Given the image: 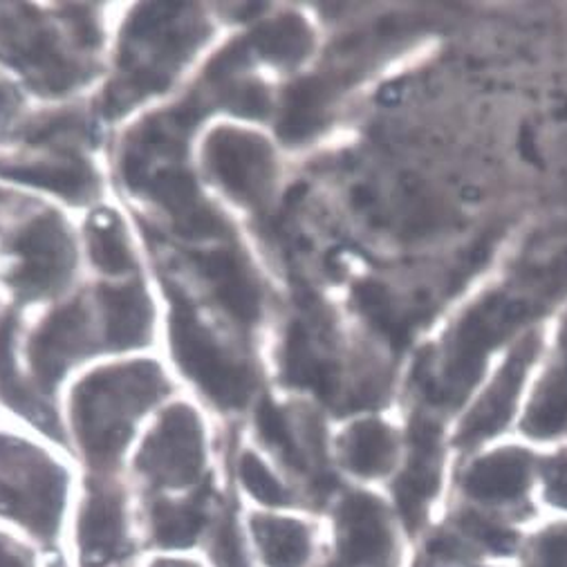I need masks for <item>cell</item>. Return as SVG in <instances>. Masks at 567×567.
<instances>
[{
    "label": "cell",
    "instance_id": "obj_28",
    "mask_svg": "<svg viewBox=\"0 0 567 567\" xmlns=\"http://www.w3.org/2000/svg\"><path fill=\"white\" fill-rule=\"evenodd\" d=\"M240 481L247 487V492L265 503V505H286L290 501L286 487H282L271 471L254 455V453H245L240 457Z\"/></svg>",
    "mask_w": 567,
    "mask_h": 567
},
{
    "label": "cell",
    "instance_id": "obj_17",
    "mask_svg": "<svg viewBox=\"0 0 567 567\" xmlns=\"http://www.w3.org/2000/svg\"><path fill=\"white\" fill-rule=\"evenodd\" d=\"M100 299L106 319V341L111 350L140 348L151 337L153 306L140 282L124 288H102Z\"/></svg>",
    "mask_w": 567,
    "mask_h": 567
},
{
    "label": "cell",
    "instance_id": "obj_21",
    "mask_svg": "<svg viewBox=\"0 0 567 567\" xmlns=\"http://www.w3.org/2000/svg\"><path fill=\"white\" fill-rule=\"evenodd\" d=\"M254 538L269 567H303L310 558V532L303 523L274 516H254Z\"/></svg>",
    "mask_w": 567,
    "mask_h": 567
},
{
    "label": "cell",
    "instance_id": "obj_37",
    "mask_svg": "<svg viewBox=\"0 0 567 567\" xmlns=\"http://www.w3.org/2000/svg\"><path fill=\"white\" fill-rule=\"evenodd\" d=\"M17 109V94L10 85L0 83V124L12 117V111Z\"/></svg>",
    "mask_w": 567,
    "mask_h": 567
},
{
    "label": "cell",
    "instance_id": "obj_25",
    "mask_svg": "<svg viewBox=\"0 0 567 567\" xmlns=\"http://www.w3.org/2000/svg\"><path fill=\"white\" fill-rule=\"evenodd\" d=\"M90 256L106 274H126L133 269V256L122 223L113 214H97L87 225Z\"/></svg>",
    "mask_w": 567,
    "mask_h": 567
},
{
    "label": "cell",
    "instance_id": "obj_1",
    "mask_svg": "<svg viewBox=\"0 0 567 567\" xmlns=\"http://www.w3.org/2000/svg\"><path fill=\"white\" fill-rule=\"evenodd\" d=\"M166 391L153 361L104 368L74 389L72 417L79 442L94 466H113L133 426Z\"/></svg>",
    "mask_w": 567,
    "mask_h": 567
},
{
    "label": "cell",
    "instance_id": "obj_12",
    "mask_svg": "<svg viewBox=\"0 0 567 567\" xmlns=\"http://www.w3.org/2000/svg\"><path fill=\"white\" fill-rule=\"evenodd\" d=\"M144 192L162 205L175 223V231L184 238H214L225 234V223L200 198L194 177L179 168H164L153 173Z\"/></svg>",
    "mask_w": 567,
    "mask_h": 567
},
{
    "label": "cell",
    "instance_id": "obj_4",
    "mask_svg": "<svg viewBox=\"0 0 567 567\" xmlns=\"http://www.w3.org/2000/svg\"><path fill=\"white\" fill-rule=\"evenodd\" d=\"M529 303L509 297L487 299L471 312L455 330L446 368L442 377V395L460 400L468 393L471 384L478 380L487 352L518 323L527 317Z\"/></svg>",
    "mask_w": 567,
    "mask_h": 567
},
{
    "label": "cell",
    "instance_id": "obj_30",
    "mask_svg": "<svg viewBox=\"0 0 567 567\" xmlns=\"http://www.w3.org/2000/svg\"><path fill=\"white\" fill-rule=\"evenodd\" d=\"M460 525L468 536H474L476 540H481L483 545H487L494 551L507 554L516 547V534L514 532H509L507 527H503L498 523H492V520H487L478 514H464L460 518Z\"/></svg>",
    "mask_w": 567,
    "mask_h": 567
},
{
    "label": "cell",
    "instance_id": "obj_22",
    "mask_svg": "<svg viewBox=\"0 0 567 567\" xmlns=\"http://www.w3.org/2000/svg\"><path fill=\"white\" fill-rule=\"evenodd\" d=\"M207 523L203 501L168 503L159 501L151 507V536L159 547L194 545Z\"/></svg>",
    "mask_w": 567,
    "mask_h": 567
},
{
    "label": "cell",
    "instance_id": "obj_5",
    "mask_svg": "<svg viewBox=\"0 0 567 567\" xmlns=\"http://www.w3.org/2000/svg\"><path fill=\"white\" fill-rule=\"evenodd\" d=\"M205 466V442L198 415L182 404L171 406L146 437L137 468L157 487L194 485Z\"/></svg>",
    "mask_w": 567,
    "mask_h": 567
},
{
    "label": "cell",
    "instance_id": "obj_23",
    "mask_svg": "<svg viewBox=\"0 0 567 567\" xmlns=\"http://www.w3.org/2000/svg\"><path fill=\"white\" fill-rule=\"evenodd\" d=\"M567 429V363L554 368L527 411L525 431L534 437H551Z\"/></svg>",
    "mask_w": 567,
    "mask_h": 567
},
{
    "label": "cell",
    "instance_id": "obj_29",
    "mask_svg": "<svg viewBox=\"0 0 567 567\" xmlns=\"http://www.w3.org/2000/svg\"><path fill=\"white\" fill-rule=\"evenodd\" d=\"M212 558L218 567H249L243 538L231 514L220 516L212 536Z\"/></svg>",
    "mask_w": 567,
    "mask_h": 567
},
{
    "label": "cell",
    "instance_id": "obj_26",
    "mask_svg": "<svg viewBox=\"0 0 567 567\" xmlns=\"http://www.w3.org/2000/svg\"><path fill=\"white\" fill-rule=\"evenodd\" d=\"M258 429H260L262 440L271 449L280 451V455L286 457L292 466H299V468L306 466V455H303V451H301V446L295 437V431H292L290 422L269 402H265L258 411Z\"/></svg>",
    "mask_w": 567,
    "mask_h": 567
},
{
    "label": "cell",
    "instance_id": "obj_9",
    "mask_svg": "<svg viewBox=\"0 0 567 567\" xmlns=\"http://www.w3.org/2000/svg\"><path fill=\"white\" fill-rule=\"evenodd\" d=\"M337 551L341 567H389L395 536L384 505L374 496L352 494L337 514Z\"/></svg>",
    "mask_w": 567,
    "mask_h": 567
},
{
    "label": "cell",
    "instance_id": "obj_14",
    "mask_svg": "<svg viewBox=\"0 0 567 567\" xmlns=\"http://www.w3.org/2000/svg\"><path fill=\"white\" fill-rule=\"evenodd\" d=\"M440 431L429 420H417L413 426V453L409 466L395 485L400 512L411 529H415L426 512V505L440 489Z\"/></svg>",
    "mask_w": 567,
    "mask_h": 567
},
{
    "label": "cell",
    "instance_id": "obj_3",
    "mask_svg": "<svg viewBox=\"0 0 567 567\" xmlns=\"http://www.w3.org/2000/svg\"><path fill=\"white\" fill-rule=\"evenodd\" d=\"M171 343L179 368L220 406L238 409L251 393V377L198 321L182 292L171 290Z\"/></svg>",
    "mask_w": 567,
    "mask_h": 567
},
{
    "label": "cell",
    "instance_id": "obj_34",
    "mask_svg": "<svg viewBox=\"0 0 567 567\" xmlns=\"http://www.w3.org/2000/svg\"><path fill=\"white\" fill-rule=\"evenodd\" d=\"M68 19H70V28L74 32V37L79 39L81 45H97L100 41V30L94 25V21L90 19V12L83 8H72L68 10Z\"/></svg>",
    "mask_w": 567,
    "mask_h": 567
},
{
    "label": "cell",
    "instance_id": "obj_11",
    "mask_svg": "<svg viewBox=\"0 0 567 567\" xmlns=\"http://www.w3.org/2000/svg\"><path fill=\"white\" fill-rule=\"evenodd\" d=\"M536 350H538L536 337L525 339V343L516 348V352L503 365L489 391L483 395V400L476 404V409L468 413V417L460 426V433L455 437L460 446H474L496 435L509 422L516 400L520 395L523 382L527 377V370L536 357Z\"/></svg>",
    "mask_w": 567,
    "mask_h": 567
},
{
    "label": "cell",
    "instance_id": "obj_2",
    "mask_svg": "<svg viewBox=\"0 0 567 567\" xmlns=\"http://www.w3.org/2000/svg\"><path fill=\"white\" fill-rule=\"evenodd\" d=\"M65 503V474L43 451L0 435V516L43 540L56 536Z\"/></svg>",
    "mask_w": 567,
    "mask_h": 567
},
{
    "label": "cell",
    "instance_id": "obj_6",
    "mask_svg": "<svg viewBox=\"0 0 567 567\" xmlns=\"http://www.w3.org/2000/svg\"><path fill=\"white\" fill-rule=\"evenodd\" d=\"M12 249L21 265L10 282L28 301L59 292L74 269V243L56 214H43L28 223L14 238Z\"/></svg>",
    "mask_w": 567,
    "mask_h": 567
},
{
    "label": "cell",
    "instance_id": "obj_8",
    "mask_svg": "<svg viewBox=\"0 0 567 567\" xmlns=\"http://www.w3.org/2000/svg\"><path fill=\"white\" fill-rule=\"evenodd\" d=\"M37 19L28 6H0V43L50 92L70 90L81 81V70L63 59L54 32Z\"/></svg>",
    "mask_w": 567,
    "mask_h": 567
},
{
    "label": "cell",
    "instance_id": "obj_32",
    "mask_svg": "<svg viewBox=\"0 0 567 567\" xmlns=\"http://www.w3.org/2000/svg\"><path fill=\"white\" fill-rule=\"evenodd\" d=\"M545 494L549 503L567 509V453L554 457L545 466Z\"/></svg>",
    "mask_w": 567,
    "mask_h": 567
},
{
    "label": "cell",
    "instance_id": "obj_31",
    "mask_svg": "<svg viewBox=\"0 0 567 567\" xmlns=\"http://www.w3.org/2000/svg\"><path fill=\"white\" fill-rule=\"evenodd\" d=\"M529 567H567V525L549 527L536 538Z\"/></svg>",
    "mask_w": 567,
    "mask_h": 567
},
{
    "label": "cell",
    "instance_id": "obj_10",
    "mask_svg": "<svg viewBox=\"0 0 567 567\" xmlns=\"http://www.w3.org/2000/svg\"><path fill=\"white\" fill-rule=\"evenodd\" d=\"M90 317L81 301L52 312L30 341V361L39 384L50 391L63 372L90 352Z\"/></svg>",
    "mask_w": 567,
    "mask_h": 567
},
{
    "label": "cell",
    "instance_id": "obj_19",
    "mask_svg": "<svg viewBox=\"0 0 567 567\" xmlns=\"http://www.w3.org/2000/svg\"><path fill=\"white\" fill-rule=\"evenodd\" d=\"M14 319L8 317L0 323V398L14 411L25 415L41 431L61 440L56 415L37 400V395L21 382L14 365Z\"/></svg>",
    "mask_w": 567,
    "mask_h": 567
},
{
    "label": "cell",
    "instance_id": "obj_24",
    "mask_svg": "<svg viewBox=\"0 0 567 567\" xmlns=\"http://www.w3.org/2000/svg\"><path fill=\"white\" fill-rule=\"evenodd\" d=\"M251 48L276 63H299L312 48V34L297 17H286L254 32Z\"/></svg>",
    "mask_w": 567,
    "mask_h": 567
},
{
    "label": "cell",
    "instance_id": "obj_35",
    "mask_svg": "<svg viewBox=\"0 0 567 567\" xmlns=\"http://www.w3.org/2000/svg\"><path fill=\"white\" fill-rule=\"evenodd\" d=\"M466 545L455 538V536H449V534H442V536H435L431 543H429V554L440 558V560H460L466 554Z\"/></svg>",
    "mask_w": 567,
    "mask_h": 567
},
{
    "label": "cell",
    "instance_id": "obj_38",
    "mask_svg": "<svg viewBox=\"0 0 567 567\" xmlns=\"http://www.w3.org/2000/svg\"><path fill=\"white\" fill-rule=\"evenodd\" d=\"M153 567H198V565L186 563V560H155Z\"/></svg>",
    "mask_w": 567,
    "mask_h": 567
},
{
    "label": "cell",
    "instance_id": "obj_33",
    "mask_svg": "<svg viewBox=\"0 0 567 567\" xmlns=\"http://www.w3.org/2000/svg\"><path fill=\"white\" fill-rule=\"evenodd\" d=\"M229 109L247 117H258L267 111V94L258 85H243L229 97Z\"/></svg>",
    "mask_w": 567,
    "mask_h": 567
},
{
    "label": "cell",
    "instance_id": "obj_7",
    "mask_svg": "<svg viewBox=\"0 0 567 567\" xmlns=\"http://www.w3.org/2000/svg\"><path fill=\"white\" fill-rule=\"evenodd\" d=\"M205 162L220 186L240 203L262 200L271 184V148L258 135L220 128L205 144Z\"/></svg>",
    "mask_w": 567,
    "mask_h": 567
},
{
    "label": "cell",
    "instance_id": "obj_13",
    "mask_svg": "<svg viewBox=\"0 0 567 567\" xmlns=\"http://www.w3.org/2000/svg\"><path fill=\"white\" fill-rule=\"evenodd\" d=\"M79 547L85 565L102 567L128 551L122 498L111 489H92L79 514Z\"/></svg>",
    "mask_w": 567,
    "mask_h": 567
},
{
    "label": "cell",
    "instance_id": "obj_15",
    "mask_svg": "<svg viewBox=\"0 0 567 567\" xmlns=\"http://www.w3.org/2000/svg\"><path fill=\"white\" fill-rule=\"evenodd\" d=\"M532 457L520 449H501L468 466L464 492L481 503H512L529 487Z\"/></svg>",
    "mask_w": 567,
    "mask_h": 567
},
{
    "label": "cell",
    "instance_id": "obj_16",
    "mask_svg": "<svg viewBox=\"0 0 567 567\" xmlns=\"http://www.w3.org/2000/svg\"><path fill=\"white\" fill-rule=\"evenodd\" d=\"M194 262L212 282L220 306L240 323H254L260 315V292L245 262L227 249L196 254Z\"/></svg>",
    "mask_w": 567,
    "mask_h": 567
},
{
    "label": "cell",
    "instance_id": "obj_18",
    "mask_svg": "<svg viewBox=\"0 0 567 567\" xmlns=\"http://www.w3.org/2000/svg\"><path fill=\"white\" fill-rule=\"evenodd\" d=\"M395 457V435L386 424L377 420L357 422L341 437V460L357 476H384L386 471H391Z\"/></svg>",
    "mask_w": 567,
    "mask_h": 567
},
{
    "label": "cell",
    "instance_id": "obj_36",
    "mask_svg": "<svg viewBox=\"0 0 567 567\" xmlns=\"http://www.w3.org/2000/svg\"><path fill=\"white\" fill-rule=\"evenodd\" d=\"M0 567H32V560L19 545L0 536Z\"/></svg>",
    "mask_w": 567,
    "mask_h": 567
},
{
    "label": "cell",
    "instance_id": "obj_27",
    "mask_svg": "<svg viewBox=\"0 0 567 567\" xmlns=\"http://www.w3.org/2000/svg\"><path fill=\"white\" fill-rule=\"evenodd\" d=\"M321 117V97L312 83L299 85L288 100L286 117H282V135L286 137H303L317 128V120Z\"/></svg>",
    "mask_w": 567,
    "mask_h": 567
},
{
    "label": "cell",
    "instance_id": "obj_20",
    "mask_svg": "<svg viewBox=\"0 0 567 567\" xmlns=\"http://www.w3.org/2000/svg\"><path fill=\"white\" fill-rule=\"evenodd\" d=\"M0 175L30 186L48 188L65 200L81 203L94 192V175L81 159L39 162L30 166H0Z\"/></svg>",
    "mask_w": 567,
    "mask_h": 567
}]
</instances>
